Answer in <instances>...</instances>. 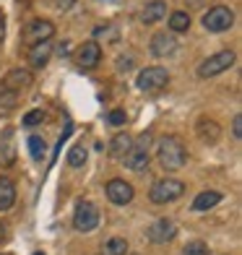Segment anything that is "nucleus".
Listing matches in <instances>:
<instances>
[{
  "label": "nucleus",
  "instance_id": "f257e3e1",
  "mask_svg": "<svg viewBox=\"0 0 242 255\" xmlns=\"http://www.w3.org/2000/svg\"><path fill=\"white\" fill-rule=\"evenodd\" d=\"M156 156H159V164L167 172H175V169L185 167L188 148L177 135H164V138H159V143H156Z\"/></svg>",
  "mask_w": 242,
  "mask_h": 255
},
{
  "label": "nucleus",
  "instance_id": "f03ea898",
  "mask_svg": "<svg viewBox=\"0 0 242 255\" xmlns=\"http://www.w3.org/2000/svg\"><path fill=\"white\" fill-rule=\"evenodd\" d=\"M151 143H154L151 133H141L138 138H133L128 154L122 156L125 167H128L130 172H146L148 164H151Z\"/></svg>",
  "mask_w": 242,
  "mask_h": 255
},
{
  "label": "nucleus",
  "instance_id": "7ed1b4c3",
  "mask_svg": "<svg viewBox=\"0 0 242 255\" xmlns=\"http://www.w3.org/2000/svg\"><path fill=\"white\" fill-rule=\"evenodd\" d=\"M185 195V182H180L175 177H161L151 185L148 190V201L154 206H167V203H175Z\"/></svg>",
  "mask_w": 242,
  "mask_h": 255
},
{
  "label": "nucleus",
  "instance_id": "20e7f679",
  "mask_svg": "<svg viewBox=\"0 0 242 255\" xmlns=\"http://www.w3.org/2000/svg\"><path fill=\"white\" fill-rule=\"evenodd\" d=\"M237 55L235 50H219L214 55H209L206 60L198 65V78H214V76H222L224 71H229V68L235 65Z\"/></svg>",
  "mask_w": 242,
  "mask_h": 255
},
{
  "label": "nucleus",
  "instance_id": "39448f33",
  "mask_svg": "<svg viewBox=\"0 0 242 255\" xmlns=\"http://www.w3.org/2000/svg\"><path fill=\"white\" fill-rule=\"evenodd\" d=\"M201 24H203L206 31L222 34V31H229V29H232L235 13H232V8H227V5H214V8H209V10L203 13Z\"/></svg>",
  "mask_w": 242,
  "mask_h": 255
},
{
  "label": "nucleus",
  "instance_id": "423d86ee",
  "mask_svg": "<svg viewBox=\"0 0 242 255\" xmlns=\"http://www.w3.org/2000/svg\"><path fill=\"white\" fill-rule=\"evenodd\" d=\"M73 227L76 232H94L99 227V208L91 201H78L73 211Z\"/></svg>",
  "mask_w": 242,
  "mask_h": 255
},
{
  "label": "nucleus",
  "instance_id": "0eeeda50",
  "mask_svg": "<svg viewBox=\"0 0 242 255\" xmlns=\"http://www.w3.org/2000/svg\"><path fill=\"white\" fill-rule=\"evenodd\" d=\"M169 84V73L167 68L161 65H151V68H143L135 78V89L138 91H159Z\"/></svg>",
  "mask_w": 242,
  "mask_h": 255
},
{
  "label": "nucleus",
  "instance_id": "6e6552de",
  "mask_svg": "<svg viewBox=\"0 0 242 255\" xmlns=\"http://www.w3.org/2000/svg\"><path fill=\"white\" fill-rule=\"evenodd\" d=\"M146 237L151 245H167L177 237V224L172 219H156V222L146 229Z\"/></svg>",
  "mask_w": 242,
  "mask_h": 255
},
{
  "label": "nucleus",
  "instance_id": "1a4fd4ad",
  "mask_svg": "<svg viewBox=\"0 0 242 255\" xmlns=\"http://www.w3.org/2000/svg\"><path fill=\"white\" fill-rule=\"evenodd\" d=\"M177 50H180V42L172 31H159V34L151 37V42H148V52H151L154 57H169Z\"/></svg>",
  "mask_w": 242,
  "mask_h": 255
},
{
  "label": "nucleus",
  "instance_id": "9d476101",
  "mask_svg": "<svg viewBox=\"0 0 242 255\" xmlns=\"http://www.w3.org/2000/svg\"><path fill=\"white\" fill-rule=\"evenodd\" d=\"M133 198H135V190H133L130 182H125L120 177H115V180L107 182V201L112 206H128Z\"/></svg>",
  "mask_w": 242,
  "mask_h": 255
},
{
  "label": "nucleus",
  "instance_id": "9b49d317",
  "mask_svg": "<svg viewBox=\"0 0 242 255\" xmlns=\"http://www.w3.org/2000/svg\"><path fill=\"white\" fill-rule=\"evenodd\" d=\"M52 34H55V24H52V21L34 18L31 24L26 26V31H24V42L34 47V44H39V42H50Z\"/></svg>",
  "mask_w": 242,
  "mask_h": 255
},
{
  "label": "nucleus",
  "instance_id": "f8f14e48",
  "mask_svg": "<svg viewBox=\"0 0 242 255\" xmlns=\"http://www.w3.org/2000/svg\"><path fill=\"white\" fill-rule=\"evenodd\" d=\"M31 81H34L31 71H26V68H13V71L5 73L0 89H3V91H10V94H21L24 89L31 86Z\"/></svg>",
  "mask_w": 242,
  "mask_h": 255
},
{
  "label": "nucleus",
  "instance_id": "ddd939ff",
  "mask_svg": "<svg viewBox=\"0 0 242 255\" xmlns=\"http://www.w3.org/2000/svg\"><path fill=\"white\" fill-rule=\"evenodd\" d=\"M102 60V47L91 39V42H84L81 47L76 50V63L78 68H84V71H91V68H97Z\"/></svg>",
  "mask_w": 242,
  "mask_h": 255
},
{
  "label": "nucleus",
  "instance_id": "4468645a",
  "mask_svg": "<svg viewBox=\"0 0 242 255\" xmlns=\"http://www.w3.org/2000/svg\"><path fill=\"white\" fill-rule=\"evenodd\" d=\"M224 201V193L222 190H203L195 195V201H193V211H209V208L219 206Z\"/></svg>",
  "mask_w": 242,
  "mask_h": 255
},
{
  "label": "nucleus",
  "instance_id": "2eb2a0df",
  "mask_svg": "<svg viewBox=\"0 0 242 255\" xmlns=\"http://www.w3.org/2000/svg\"><path fill=\"white\" fill-rule=\"evenodd\" d=\"M52 57V44L50 42H39L29 50V65L31 68H44L47 60Z\"/></svg>",
  "mask_w": 242,
  "mask_h": 255
},
{
  "label": "nucleus",
  "instance_id": "dca6fc26",
  "mask_svg": "<svg viewBox=\"0 0 242 255\" xmlns=\"http://www.w3.org/2000/svg\"><path fill=\"white\" fill-rule=\"evenodd\" d=\"M167 16V3L164 0H151V3H146L143 10H141V21L143 24H156L159 18Z\"/></svg>",
  "mask_w": 242,
  "mask_h": 255
},
{
  "label": "nucleus",
  "instance_id": "f3484780",
  "mask_svg": "<svg viewBox=\"0 0 242 255\" xmlns=\"http://www.w3.org/2000/svg\"><path fill=\"white\" fill-rule=\"evenodd\" d=\"M195 133H198V138L203 143H216L219 141V133H222V128H219L214 120H198V125H195Z\"/></svg>",
  "mask_w": 242,
  "mask_h": 255
},
{
  "label": "nucleus",
  "instance_id": "a211bd4d",
  "mask_svg": "<svg viewBox=\"0 0 242 255\" xmlns=\"http://www.w3.org/2000/svg\"><path fill=\"white\" fill-rule=\"evenodd\" d=\"M13 203H16V185H13V180L0 177V211L13 208Z\"/></svg>",
  "mask_w": 242,
  "mask_h": 255
},
{
  "label": "nucleus",
  "instance_id": "6ab92c4d",
  "mask_svg": "<svg viewBox=\"0 0 242 255\" xmlns=\"http://www.w3.org/2000/svg\"><path fill=\"white\" fill-rule=\"evenodd\" d=\"M130 143H133L130 133H115V138L110 141V156L112 159H122L125 154H128Z\"/></svg>",
  "mask_w": 242,
  "mask_h": 255
},
{
  "label": "nucleus",
  "instance_id": "aec40b11",
  "mask_svg": "<svg viewBox=\"0 0 242 255\" xmlns=\"http://www.w3.org/2000/svg\"><path fill=\"white\" fill-rule=\"evenodd\" d=\"M16 161V146L10 141V130H5L3 141H0V164L3 167H10Z\"/></svg>",
  "mask_w": 242,
  "mask_h": 255
},
{
  "label": "nucleus",
  "instance_id": "412c9836",
  "mask_svg": "<svg viewBox=\"0 0 242 255\" xmlns=\"http://www.w3.org/2000/svg\"><path fill=\"white\" fill-rule=\"evenodd\" d=\"M190 29V16L185 10H175V13H169V31L172 34H182Z\"/></svg>",
  "mask_w": 242,
  "mask_h": 255
},
{
  "label": "nucleus",
  "instance_id": "4be33fe9",
  "mask_svg": "<svg viewBox=\"0 0 242 255\" xmlns=\"http://www.w3.org/2000/svg\"><path fill=\"white\" fill-rule=\"evenodd\" d=\"M105 255H128V240L125 237H110L102 248Z\"/></svg>",
  "mask_w": 242,
  "mask_h": 255
},
{
  "label": "nucleus",
  "instance_id": "5701e85b",
  "mask_svg": "<svg viewBox=\"0 0 242 255\" xmlns=\"http://www.w3.org/2000/svg\"><path fill=\"white\" fill-rule=\"evenodd\" d=\"M26 146H29V154H31L34 161H39L44 154H47V143H44V138H42V135H29Z\"/></svg>",
  "mask_w": 242,
  "mask_h": 255
},
{
  "label": "nucleus",
  "instance_id": "b1692460",
  "mask_svg": "<svg viewBox=\"0 0 242 255\" xmlns=\"http://www.w3.org/2000/svg\"><path fill=\"white\" fill-rule=\"evenodd\" d=\"M86 156H89L86 146L84 143H76L71 151H68V164H71V167H84L86 164Z\"/></svg>",
  "mask_w": 242,
  "mask_h": 255
},
{
  "label": "nucleus",
  "instance_id": "393cba45",
  "mask_svg": "<svg viewBox=\"0 0 242 255\" xmlns=\"http://www.w3.org/2000/svg\"><path fill=\"white\" fill-rule=\"evenodd\" d=\"M182 255H209V245L203 240H190L185 248H182Z\"/></svg>",
  "mask_w": 242,
  "mask_h": 255
},
{
  "label": "nucleus",
  "instance_id": "a878e982",
  "mask_svg": "<svg viewBox=\"0 0 242 255\" xmlns=\"http://www.w3.org/2000/svg\"><path fill=\"white\" fill-rule=\"evenodd\" d=\"M44 118H47V115H44L42 110H29L24 118H21V123H24V128H34V125L44 123Z\"/></svg>",
  "mask_w": 242,
  "mask_h": 255
},
{
  "label": "nucleus",
  "instance_id": "bb28decb",
  "mask_svg": "<svg viewBox=\"0 0 242 255\" xmlns=\"http://www.w3.org/2000/svg\"><path fill=\"white\" fill-rule=\"evenodd\" d=\"M125 120H128V115H125V110H112V112L107 115V125H112V128H120V125H125Z\"/></svg>",
  "mask_w": 242,
  "mask_h": 255
},
{
  "label": "nucleus",
  "instance_id": "cd10ccee",
  "mask_svg": "<svg viewBox=\"0 0 242 255\" xmlns=\"http://www.w3.org/2000/svg\"><path fill=\"white\" fill-rule=\"evenodd\" d=\"M232 135L237 138V141L242 138V115H235L232 118Z\"/></svg>",
  "mask_w": 242,
  "mask_h": 255
},
{
  "label": "nucleus",
  "instance_id": "c85d7f7f",
  "mask_svg": "<svg viewBox=\"0 0 242 255\" xmlns=\"http://www.w3.org/2000/svg\"><path fill=\"white\" fill-rule=\"evenodd\" d=\"M3 39H5V16L0 13V44H3Z\"/></svg>",
  "mask_w": 242,
  "mask_h": 255
},
{
  "label": "nucleus",
  "instance_id": "c756f323",
  "mask_svg": "<svg viewBox=\"0 0 242 255\" xmlns=\"http://www.w3.org/2000/svg\"><path fill=\"white\" fill-rule=\"evenodd\" d=\"M3 235H5V229H3V224H0V242H3Z\"/></svg>",
  "mask_w": 242,
  "mask_h": 255
},
{
  "label": "nucleus",
  "instance_id": "7c9ffc66",
  "mask_svg": "<svg viewBox=\"0 0 242 255\" xmlns=\"http://www.w3.org/2000/svg\"><path fill=\"white\" fill-rule=\"evenodd\" d=\"M34 255H44V253H34Z\"/></svg>",
  "mask_w": 242,
  "mask_h": 255
}]
</instances>
